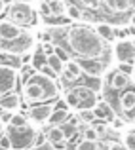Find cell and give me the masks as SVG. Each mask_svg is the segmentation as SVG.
Returning <instances> with one entry per match:
<instances>
[{
    "label": "cell",
    "mask_w": 135,
    "mask_h": 150,
    "mask_svg": "<svg viewBox=\"0 0 135 150\" xmlns=\"http://www.w3.org/2000/svg\"><path fill=\"white\" fill-rule=\"evenodd\" d=\"M8 125H11V127H25V125H29V118L25 114H11V120Z\"/></svg>",
    "instance_id": "obj_20"
},
{
    "label": "cell",
    "mask_w": 135,
    "mask_h": 150,
    "mask_svg": "<svg viewBox=\"0 0 135 150\" xmlns=\"http://www.w3.org/2000/svg\"><path fill=\"white\" fill-rule=\"evenodd\" d=\"M38 70H40V74H44L46 78H51V80H53V78H57V74H55V72H53V70H51L48 65H42Z\"/></svg>",
    "instance_id": "obj_31"
},
{
    "label": "cell",
    "mask_w": 135,
    "mask_h": 150,
    "mask_svg": "<svg viewBox=\"0 0 135 150\" xmlns=\"http://www.w3.org/2000/svg\"><path fill=\"white\" fill-rule=\"evenodd\" d=\"M8 15H10V21L15 23V25H31V23H34L33 8L27 2H14L10 6Z\"/></svg>",
    "instance_id": "obj_5"
},
{
    "label": "cell",
    "mask_w": 135,
    "mask_h": 150,
    "mask_svg": "<svg viewBox=\"0 0 135 150\" xmlns=\"http://www.w3.org/2000/svg\"><path fill=\"white\" fill-rule=\"evenodd\" d=\"M129 86V76L124 72H120V70H114V72H110L109 76V88L112 89H126Z\"/></svg>",
    "instance_id": "obj_12"
},
{
    "label": "cell",
    "mask_w": 135,
    "mask_h": 150,
    "mask_svg": "<svg viewBox=\"0 0 135 150\" xmlns=\"http://www.w3.org/2000/svg\"><path fill=\"white\" fill-rule=\"evenodd\" d=\"M40 13L44 15V17H46V15H50V8H48L46 0H44V2H40Z\"/></svg>",
    "instance_id": "obj_38"
},
{
    "label": "cell",
    "mask_w": 135,
    "mask_h": 150,
    "mask_svg": "<svg viewBox=\"0 0 135 150\" xmlns=\"http://www.w3.org/2000/svg\"><path fill=\"white\" fill-rule=\"evenodd\" d=\"M78 2H80L84 8H88V10H97L99 4H101V0H78Z\"/></svg>",
    "instance_id": "obj_30"
},
{
    "label": "cell",
    "mask_w": 135,
    "mask_h": 150,
    "mask_svg": "<svg viewBox=\"0 0 135 150\" xmlns=\"http://www.w3.org/2000/svg\"><path fill=\"white\" fill-rule=\"evenodd\" d=\"M53 53H55V55H57V57H59V59H61V61H63V63H65V61H69V53H67V51H65V50H63V48H61V46H55V50H53Z\"/></svg>",
    "instance_id": "obj_32"
},
{
    "label": "cell",
    "mask_w": 135,
    "mask_h": 150,
    "mask_svg": "<svg viewBox=\"0 0 135 150\" xmlns=\"http://www.w3.org/2000/svg\"><path fill=\"white\" fill-rule=\"evenodd\" d=\"M131 25H133V27H135V13H133V15H131Z\"/></svg>",
    "instance_id": "obj_43"
},
{
    "label": "cell",
    "mask_w": 135,
    "mask_h": 150,
    "mask_svg": "<svg viewBox=\"0 0 135 150\" xmlns=\"http://www.w3.org/2000/svg\"><path fill=\"white\" fill-rule=\"evenodd\" d=\"M11 114L14 112H10V110H2V112H0V122H2L4 125H8L10 120H11Z\"/></svg>",
    "instance_id": "obj_34"
},
{
    "label": "cell",
    "mask_w": 135,
    "mask_h": 150,
    "mask_svg": "<svg viewBox=\"0 0 135 150\" xmlns=\"http://www.w3.org/2000/svg\"><path fill=\"white\" fill-rule=\"evenodd\" d=\"M69 110L63 108V110H53V112L50 114V118H48V124H50V127H53V125H61L65 124L67 120H69Z\"/></svg>",
    "instance_id": "obj_16"
},
{
    "label": "cell",
    "mask_w": 135,
    "mask_h": 150,
    "mask_svg": "<svg viewBox=\"0 0 135 150\" xmlns=\"http://www.w3.org/2000/svg\"><path fill=\"white\" fill-rule=\"evenodd\" d=\"M44 21L48 25H65L69 23V17H61V15H46Z\"/></svg>",
    "instance_id": "obj_24"
},
{
    "label": "cell",
    "mask_w": 135,
    "mask_h": 150,
    "mask_svg": "<svg viewBox=\"0 0 135 150\" xmlns=\"http://www.w3.org/2000/svg\"><path fill=\"white\" fill-rule=\"evenodd\" d=\"M19 105H21V97H19V93L15 91H8L4 93V95H0V106H2V110H15L19 108Z\"/></svg>",
    "instance_id": "obj_10"
},
{
    "label": "cell",
    "mask_w": 135,
    "mask_h": 150,
    "mask_svg": "<svg viewBox=\"0 0 135 150\" xmlns=\"http://www.w3.org/2000/svg\"><path fill=\"white\" fill-rule=\"evenodd\" d=\"M42 38H44V42H51V33H50V30H46V33L42 34Z\"/></svg>",
    "instance_id": "obj_39"
},
{
    "label": "cell",
    "mask_w": 135,
    "mask_h": 150,
    "mask_svg": "<svg viewBox=\"0 0 135 150\" xmlns=\"http://www.w3.org/2000/svg\"><path fill=\"white\" fill-rule=\"evenodd\" d=\"M29 48H33V36L29 33H21L14 40H0V51L4 53L23 55L25 51H29Z\"/></svg>",
    "instance_id": "obj_4"
},
{
    "label": "cell",
    "mask_w": 135,
    "mask_h": 150,
    "mask_svg": "<svg viewBox=\"0 0 135 150\" xmlns=\"http://www.w3.org/2000/svg\"><path fill=\"white\" fill-rule=\"evenodd\" d=\"M51 112H53V105L51 103H38V105H31L27 118L33 120L34 124H46Z\"/></svg>",
    "instance_id": "obj_7"
},
{
    "label": "cell",
    "mask_w": 135,
    "mask_h": 150,
    "mask_svg": "<svg viewBox=\"0 0 135 150\" xmlns=\"http://www.w3.org/2000/svg\"><path fill=\"white\" fill-rule=\"evenodd\" d=\"M131 44H133V48H135V40H133V42H131Z\"/></svg>",
    "instance_id": "obj_44"
},
{
    "label": "cell",
    "mask_w": 135,
    "mask_h": 150,
    "mask_svg": "<svg viewBox=\"0 0 135 150\" xmlns=\"http://www.w3.org/2000/svg\"><path fill=\"white\" fill-rule=\"evenodd\" d=\"M118 70H120V72H124V74H128V76H131L133 74V67L129 65V63H120V67H118Z\"/></svg>",
    "instance_id": "obj_33"
},
{
    "label": "cell",
    "mask_w": 135,
    "mask_h": 150,
    "mask_svg": "<svg viewBox=\"0 0 135 150\" xmlns=\"http://www.w3.org/2000/svg\"><path fill=\"white\" fill-rule=\"evenodd\" d=\"M42 48H44V50H42V53H44V55H51V53H53V50H55V46L51 44V42H46Z\"/></svg>",
    "instance_id": "obj_36"
},
{
    "label": "cell",
    "mask_w": 135,
    "mask_h": 150,
    "mask_svg": "<svg viewBox=\"0 0 135 150\" xmlns=\"http://www.w3.org/2000/svg\"><path fill=\"white\" fill-rule=\"evenodd\" d=\"M61 150H67V148H61Z\"/></svg>",
    "instance_id": "obj_46"
},
{
    "label": "cell",
    "mask_w": 135,
    "mask_h": 150,
    "mask_svg": "<svg viewBox=\"0 0 135 150\" xmlns=\"http://www.w3.org/2000/svg\"><path fill=\"white\" fill-rule=\"evenodd\" d=\"M76 150H99V144L97 141H80V143L76 144Z\"/></svg>",
    "instance_id": "obj_25"
},
{
    "label": "cell",
    "mask_w": 135,
    "mask_h": 150,
    "mask_svg": "<svg viewBox=\"0 0 135 150\" xmlns=\"http://www.w3.org/2000/svg\"><path fill=\"white\" fill-rule=\"evenodd\" d=\"M93 114H95V120H112L114 118V112H112V108H110V105L109 103H105V101H101V103H95V106L93 108Z\"/></svg>",
    "instance_id": "obj_13"
},
{
    "label": "cell",
    "mask_w": 135,
    "mask_h": 150,
    "mask_svg": "<svg viewBox=\"0 0 135 150\" xmlns=\"http://www.w3.org/2000/svg\"><path fill=\"white\" fill-rule=\"evenodd\" d=\"M57 86L51 78H46L44 74H31L27 78V84L23 88V99L29 105H38V103H48L57 99Z\"/></svg>",
    "instance_id": "obj_2"
},
{
    "label": "cell",
    "mask_w": 135,
    "mask_h": 150,
    "mask_svg": "<svg viewBox=\"0 0 135 150\" xmlns=\"http://www.w3.org/2000/svg\"><path fill=\"white\" fill-rule=\"evenodd\" d=\"M129 8H135V0H129Z\"/></svg>",
    "instance_id": "obj_42"
},
{
    "label": "cell",
    "mask_w": 135,
    "mask_h": 150,
    "mask_svg": "<svg viewBox=\"0 0 135 150\" xmlns=\"http://www.w3.org/2000/svg\"><path fill=\"white\" fill-rule=\"evenodd\" d=\"M122 144H124L128 150H135V131H128V133H126V135H124V143H122Z\"/></svg>",
    "instance_id": "obj_26"
},
{
    "label": "cell",
    "mask_w": 135,
    "mask_h": 150,
    "mask_svg": "<svg viewBox=\"0 0 135 150\" xmlns=\"http://www.w3.org/2000/svg\"><path fill=\"white\" fill-rule=\"evenodd\" d=\"M109 10L114 11V13H124V11L129 10V0H110Z\"/></svg>",
    "instance_id": "obj_19"
},
{
    "label": "cell",
    "mask_w": 135,
    "mask_h": 150,
    "mask_svg": "<svg viewBox=\"0 0 135 150\" xmlns=\"http://www.w3.org/2000/svg\"><path fill=\"white\" fill-rule=\"evenodd\" d=\"M46 139H48V143L53 144V146H59V144L65 143V135H63V131H61V127H59V125H53V127L48 129Z\"/></svg>",
    "instance_id": "obj_15"
},
{
    "label": "cell",
    "mask_w": 135,
    "mask_h": 150,
    "mask_svg": "<svg viewBox=\"0 0 135 150\" xmlns=\"http://www.w3.org/2000/svg\"><path fill=\"white\" fill-rule=\"evenodd\" d=\"M0 112H2V106H0Z\"/></svg>",
    "instance_id": "obj_45"
},
{
    "label": "cell",
    "mask_w": 135,
    "mask_h": 150,
    "mask_svg": "<svg viewBox=\"0 0 135 150\" xmlns=\"http://www.w3.org/2000/svg\"><path fill=\"white\" fill-rule=\"evenodd\" d=\"M4 6H6V2H4V0H0V13L4 11Z\"/></svg>",
    "instance_id": "obj_41"
},
{
    "label": "cell",
    "mask_w": 135,
    "mask_h": 150,
    "mask_svg": "<svg viewBox=\"0 0 135 150\" xmlns=\"http://www.w3.org/2000/svg\"><path fill=\"white\" fill-rule=\"evenodd\" d=\"M82 133H84V139L86 141H97L99 139V133H97V129H95L93 125H88Z\"/></svg>",
    "instance_id": "obj_27"
},
{
    "label": "cell",
    "mask_w": 135,
    "mask_h": 150,
    "mask_svg": "<svg viewBox=\"0 0 135 150\" xmlns=\"http://www.w3.org/2000/svg\"><path fill=\"white\" fill-rule=\"evenodd\" d=\"M109 150H128V148H126L122 143H110L109 144Z\"/></svg>",
    "instance_id": "obj_37"
},
{
    "label": "cell",
    "mask_w": 135,
    "mask_h": 150,
    "mask_svg": "<svg viewBox=\"0 0 135 150\" xmlns=\"http://www.w3.org/2000/svg\"><path fill=\"white\" fill-rule=\"evenodd\" d=\"M4 131H6V125H4V124H2V122H0V135H2V133H4Z\"/></svg>",
    "instance_id": "obj_40"
},
{
    "label": "cell",
    "mask_w": 135,
    "mask_h": 150,
    "mask_svg": "<svg viewBox=\"0 0 135 150\" xmlns=\"http://www.w3.org/2000/svg\"><path fill=\"white\" fill-rule=\"evenodd\" d=\"M67 42L69 48L78 55V57H90V59H99L101 53L105 51L103 38L95 30L86 29V27H72L67 33Z\"/></svg>",
    "instance_id": "obj_1"
},
{
    "label": "cell",
    "mask_w": 135,
    "mask_h": 150,
    "mask_svg": "<svg viewBox=\"0 0 135 150\" xmlns=\"http://www.w3.org/2000/svg\"><path fill=\"white\" fill-rule=\"evenodd\" d=\"M78 65H80L82 72H86L88 76H93V78H99L105 70V63L101 59H90V57H80L78 59Z\"/></svg>",
    "instance_id": "obj_8"
},
{
    "label": "cell",
    "mask_w": 135,
    "mask_h": 150,
    "mask_svg": "<svg viewBox=\"0 0 135 150\" xmlns=\"http://www.w3.org/2000/svg\"><path fill=\"white\" fill-rule=\"evenodd\" d=\"M95 33H97L103 40H112L114 38V30L110 29V25H107V23H99V25L95 27Z\"/></svg>",
    "instance_id": "obj_18"
},
{
    "label": "cell",
    "mask_w": 135,
    "mask_h": 150,
    "mask_svg": "<svg viewBox=\"0 0 135 150\" xmlns=\"http://www.w3.org/2000/svg\"><path fill=\"white\" fill-rule=\"evenodd\" d=\"M67 15H69V19H80L82 11L78 6H74V4H70L69 8H67Z\"/></svg>",
    "instance_id": "obj_28"
},
{
    "label": "cell",
    "mask_w": 135,
    "mask_h": 150,
    "mask_svg": "<svg viewBox=\"0 0 135 150\" xmlns=\"http://www.w3.org/2000/svg\"><path fill=\"white\" fill-rule=\"evenodd\" d=\"M116 55H118V59H120L122 63H124V61H133V59H135V48H133V44H131V42H128V40L118 42Z\"/></svg>",
    "instance_id": "obj_11"
},
{
    "label": "cell",
    "mask_w": 135,
    "mask_h": 150,
    "mask_svg": "<svg viewBox=\"0 0 135 150\" xmlns=\"http://www.w3.org/2000/svg\"><path fill=\"white\" fill-rule=\"evenodd\" d=\"M42 65H46V55L42 53V50H38L36 53L33 55V59H31V67H33V69H40Z\"/></svg>",
    "instance_id": "obj_23"
},
{
    "label": "cell",
    "mask_w": 135,
    "mask_h": 150,
    "mask_svg": "<svg viewBox=\"0 0 135 150\" xmlns=\"http://www.w3.org/2000/svg\"><path fill=\"white\" fill-rule=\"evenodd\" d=\"M48 8H50V15H61L65 11V6H63L59 0H46Z\"/></svg>",
    "instance_id": "obj_21"
},
{
    "label": "cell",
    "mask_w": 135,
    "mask_h": 150,
    "mask_svg": "<svg viewBox=\"0 0 135 150\" xmlns=\"http://www.w3.org/2000/svg\"><path fill=\"white\" fill-rule=\"evenodd\" d=\"M135 108V89H128L120 95V110L122 112H131Z\"/></svg>",
    "instance_id": "obj_14"
},
{
    "label": "cell",
    "mask_w": 135,
    "mask_h": 150,
    "mask_svg": "<svg viewBox=\"0 0 135 150\" xmlns=\"http://www.w3.org/2000/svg\"><path fill=\"white\" fill-rule=\"evenodd\" d=\"M15 84H17V72L14 67L0 65V95L8 91H14Z\"/></svg>",
    "instance_id": "obj_6"
},
{
    "label": "cell",
    "mask_w": 135,
    "mask_h": 150,
    "mask_svg": "<svg viewBox=\"0 0 135 150\" xmlns=\"http://www.w3.org/2000/svg\"><path fill=\"white\" fill-rule=\"evenodd\" d=\"M46 65L50 67V69H51V70H53V72L59 76V74L63 72V65H65V63H63V61H61V59H59L55 53H51V55H46Z\"/></svg>",
    "instance_id": "obj_17"
},
{
    "label": "cell",
    "mask_w": 135,
    "mask_h": 150,
    "mask_svg": "<svg viewBox=\"0 0 135 150\" xmlns=\"http://www.w3.org/2000/svg\"><path fill=\"white\" fill-rule=\"evenodd\" d=\"M6 135L10 137L11 143V150H31L36 146V129L31 127V125H25V127H11V125H6Z\"/></svg>",
    "instance_id": "obj_3"
},
{
    "label": "cell",
    "mask_w": 135,
    "mask_h": 150,
    "mask_svg": "<svg viewBox=\"0 0 135 150\" xmlns=\"http://www.w3.org/2000/svg\"><path fill=\"white\" fill-rule=\"evenodd\" d=\"M110 122H112V129H116V131L124 127V120H122V118H118V116H114Z\"/></svg>",
    "instance_id": "obj_35"
},
{
    "label": "cell",
    "mask_w": 135,
    "mask_h": 150,
    "mask_svg": "<svg viewBox=\"0 0 135 150\" xmlns=\"http://www.w3.org/2000/svg\"><path fill=\"white\" fill-rule=\"evenodd\" d=\"M0 150H11V143H10V137L6 135V131L0 135Z\"/></svg>",
    "instance_id": "obj_29"
},
{
    "label": "cell",
    "mask_w": 135,
    "mask_h": 150,
    "mask_svg": "<svg viewBox=\"0 0 135 150\" xmlns=\"http://www.w3.org/2000/svg\"><path fill=\"white\" fill-rule=\"evenodd\" d=\"M23 30L19 29V25L11 21H2L0 23V40H14L21 34Z\"/></svg>",
    "instance_id": "obj_9"
},
{
    "label": "cell",
    "mask_w": 135,
    "mask_h": 150,
    "mask_svg": "<svg viewBox=\"0 0 135 150\" xmlns=\"http://www.w3.org/2000/svg\"><path fill=\"white\" fill-rule=\"evenodd\" d=\"M78 120L84 122V124H93V122H95V114H93V110H91V108H84V110H80V112H78Z\"/></svg>",
    "instance_id": "obj_22"
}]
</instances>
